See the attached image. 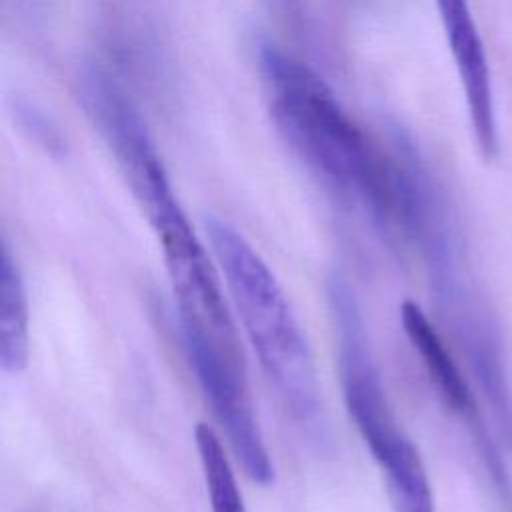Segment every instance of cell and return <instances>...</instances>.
Instances as JSON below:
<instances>
[{"label": "cell", "instance_id": "1", "mask_svg": "<svg viewBox=\"0 0 512 512\" xmlns=\"http://www.w3.org/2000/svg\"><path fill=\"white\" fill-rule=\"evenodd\" d=\"M256 58L270 118L282 140L332 188L360 202L388 232L390 134L380 138L366 132L310 66L274 42H258Z\"/></svg>", "mask_w": 512, "mask_h": 512}, {"label": "cell", "instance_id": "2", "mask_svg": "<svg viewBox=\"0 0 512 512\" xmlns=\"http://www.w3.org/2000/svg\"><path fill=\"white\" fill-rule=\"evenodd\" d=\"M206 236L244 334L290 418L314 442L328 440L314 358L274 272L226 220L208 216Z\"/></svg>", "mask_w": 512, "mask_h": 512}, {"label": "cell", "instance_id": "3", "mask_svg": "<svg viewBox=\"0 0 512 512\" xmlns=\"http://www.w3.org/2000/svg\"><path fill=\"white\" fill-rule=\"evenodd\" d=\"M326 300L336 332L344 406L384 478L394 512H436L418 448L398 426L372 356L362 308L348 278H326Z\"/></svg>", "mask_w": 512, "mask_h": 512}, {"label": "cell", "instance_id": "4", "mask_svg": "<svg viewBox=\"0 0 512 512\" xmlns=\"http://www.w3.org/2000/svg\"><path fill=\"white\" fill-rule=\"evenodd\" d=\"M80 98L152 230L184 216L146 122L124 86L108 70L90 68L80 80Z\"/></svg>", "mask_w": 512, "mask_h": 512}, {"label": "cell", "instance_id": "5", "mask_svg": "<svg viewBox=\"0 0 512 512\" xmlns=\"http://www.w3.org/2000/svg\"><path fill=\"white\" fill-rule=\"evenodd\" d=\"M400 322L404 328V334L410 342V346L420 356V362L436 388L440 400L448 410L464 418L472 426V434L482 450V458L486 466L492 472L494 482L500 486V490L508 492L506 484V472L500 464V456L488 438L486 426L482 422V416L476 408L474 394L470 390V384L466 376L462 374L460 366L456 364L454 356L450 354L448 346L444 344L442 336L438 334L436 326L430 322L426 312L416 304L414 300H404L400 306Z\"/></svg>", "mask_w": 512, "mask_h": 512}, {"label": "cell", "instance_id": "6", "mask_svg": "<svg viewBox=\"0 0 512 512\" xmlns=\"http://www.w3.org/2000/svg\"><path fill=\"white\" fill-rule=\"evenodd\" d=\"M446 42L460 76L472 132L480 154L492 160L498 154V124L486 50L468 0H436Z\"/></svg>", "mask_w": 512, "mask_h": 512}, {"label": "cell", "instance_id": "7", "mask_svg": "<svg viewBox=\"0 0 512 512\" xmlns=\"http://www.w3.org/2000/svg\"><path fill=\"white\" fill-rule=\"evenodd\" d=\"M28 296L24 278L10 246L2 244L0 256V366L18 374L28 364Z\"/></svg>", "mask_w": 512, "mask_h": 512}, {"label": "cell", "instance_id": "8", "mask_svg": "<svg viewBox=\"0 0 512 512\" xmlns=\"http://www.w3.org/2000/svg\"><path fill=\"white\" fill-rule=\"evenodd\" d=\"M194 442L212 512H246L232 464L218 434L204 422L194 428Z\"/></svg>", "mask_w": 512, "mask_h": 512}, {"label": "cell", "instance_id": "9", "mask_svg": "<svg viewBox=\"0 0 512 512\" xmlns=\"http://www.w3.org/2000/svg\"><path fill=\"white\" fill-rule=\"evenodd\" d=\"M272 2H274V6H276L282 14L290 16V18H300L302 0H272Z\"/></svg>", "mask_w": 512, "mask_h": 512}]
</instances>
